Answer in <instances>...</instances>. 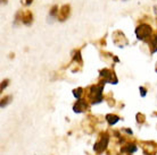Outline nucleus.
Masks as SVG:
<instances>
[{
  "instance_id": "11",
  "label": "nucleus",
  "mask_w": 157,
  "mask_h": 155,
  "mask_svg": "<svg viewBox=\"0 0 157 155\" xmlns=\"http://www.w3.org/2000/svg\"><path fill=\"white\" fill-rule=\"evenodd\" d=\"M106 120L110 126H113V124H115L118 120H120V117H117L116 114H112V113H109V114H107L106 116Z\"/></svg>"
},
{
  "instance_id": "12",
  "label": "nucleus",
  "mask_w": 157,
  "mask_h": 155,
  "mask_svg": "<svg viewBox=\"0 0 157 155\" xmlns=\"http://www.w3.org/2000/svg\"><path fill=\"white\" fill-rule=\"evenodd\" d=\"M122 151L123 152H128V153H133V152L137 151V146L134 145V144H128V145H125L124 147L122 148Z\"/></svg>"
},
{
  "instance_id": "16",
  "label": "nucleus",
  "mask_w": 157,
  "mask_h": 155,
  "mask_svg": "<svg viewBox=\"0 0 157 155\" xmlns=\"http://www.w3.org/2000/svg\"><path fill=\"white\" fill-rule=\"evenodd\" d=\"M22 10H18V12L16 13V15H15V22H14V24L15 25H17V24L20 23H22Z\"/></svg>"
},
{
  "instance_id": "19",
  "label": "nucleus",
  "mask_w": 157,
  "mask_h": 155,
  "mask_svg": "<svg viewBox=\"0 0 157 155\" xmlns=\"http://www.w3.org/2000/svg\"><path fill=\"white\" fill-rule=\"evenodd\" d=\"M8 84H9V79H5V81H1V91H4L7 87Z\"/></svg>"
},
{
  "instance_id": "4",
  "label": "nucleus",
  "mask_w": 157,
  "mask_h": 155,
  "mask_svg": "<svg viewBox=\"0 0 157 155\" xmlns=\"http://www.w3.org/2000/svg\"><path fill=\"white\" fill-rule=\"evenodd\" d=\"M100 77L102 78L104 83H110V84H117V77L115 75V71L108 68H104L100 71Z\"/></svg>"
},
{
  "instance_id": "9",
  "label": "nucleus",
  "mask_w": 157,
  "mask_h": 155,
  "mask_svg": "<svg viewBox=\"0 0 157 155\" xmlns=\"http://www.w3.org/2000/svg\"><path fill=\"white\" fill-rule=\"evenodd\" d=\"M22 23L24 25H28V26L33 23V14H32L31 10L26 9L22 13Z\"/></svg>"
},
{
  "instance_id": "18",
  "label": "nucleus",
  "mask_w": 157,
  "mask_h": 155,
  "mask_svg": "<svg viewBox=\"0 0 157 155\" xmlns=\"http://www.w3.org/2000/svg\"><path fill=\"white\" fill-rule=\"evenodd\" d=\"M32 2H33V0H21V4L23 5V6H25V7L30 6Z\"/></svg>"
},
{
  "instance_id": "20",
  "label": "nucleus",
  "mask_w": 157,
  "mask_h": 155,
  "mask_svg": "<svg viewBox=\"0 0 157 155\" xmlns=\"http://www.w3.org/2000/svg\"><path fill=\"white\" fill-rule=\"evenodd\" d=\"M139 89H140V92H141V95H142V96H145V95H146V92H147V88H146V87H142V86H141V87H140Z\"/></svg>"
},
{
  "instance_id": "6",
  "label": "nucleus",
  "mask_w": 157,
  "mask_h": 155,
  "mask_svg": "<svg viewBox=\"0 0 157 155\" xmlns=\"http://www.w3.org/2000/svg\"><path fill=\"white\" fill-rule=\"evenodd\" d=\"M70 15H71V6L70 5H63L62 7L59 8L57 20L59 22H65L70 17Z\"/></svg>"
},
{
  "instance_id": "15",
  "label": "nucleus",
  "mask_w": 157,
  "mask_h": 155,
  "mask_svg": "<svg viewBox=\"0 0 157 155\" xmlns=\"http://www.w3.org/2000/svg\"><path fill=\"white\" fill-rule=\"evenodd\" d=\"M58 12H59V9H58V6L57 5H54L52 7L50 8V16H54V17H57V15H58Z\"/></svg>"
},
{
  "instance_id": "14",
  "label": "nucleus",
  "mask_w": 157,
  "mask_h": 155,
  "mask_svg": "<svg viewBox=\"0 0 157 155\" xmlns=\"http://www.w3.org/2000/svg\"><path fill=\"white\" fill-rule=\"evenodd\" d=\"M83 91H84V89H83L82 87H78V88H75L74 91H73V94H74V96L76 97L78 100H80L81 96L83 95V93H84Z\"/></svg>"
},
{
  "instance_id": "22",
  "label": "nucleus",
  "mask_w": 157,
  "mask_h": 155,
  "mask_svg": "<svg viewBox=\"0 0 157 155\" xmlns=\"http://www.w3.org/2000/svg\"><path fill=\"white\" fill-rule=\"evenodd\" d=\"M1 2L2 4H7V0H1Z\"/></svg>"
},
{
  "instance_id": "2",
  "label": "nucleus",
  "mask_w": 157,
  "mask_h": 155,
  "mask_svg": "<svg viewBox=\"0 0 157 155\" xmlns=\"http://www.w3.org/2000/svg\"><path fill=\"white\" fill-rule=\"evenodd\" d=\"M153 34V28L149 24L142 23L140 25H138L136 28V35H137L138 40H141V41H146L148 38H151Z\"/></svg>"
},
{
  "instance_id": "8",
  "label": "nucleus",
  "mask_w": 157,
  "mask_h": 155,
  "mask_svg": "<svg viewBox=\"0 0 157 155\" xmlns=\"http://www.w3.org/2000/svg\"><path fill=\"white\" fill-rule=\"evenodd\" d=\"M73 110H74V112L76 113H81V112H84L88 110V102L86 100H82V99H80L76 101V103L74 104L73 106Z\"/></svg>"
},
{
  "instance_id": "13",
  "label": "nucleus",
  "mask_w": 157,
  "mask_h": 155,
  "mask_svg": "<svg viewBox=\"0 0 157 155\" xmlns=\"http://www.w3.org/2000/svg\"><path fill=\"white\" fill-rule=\"evenodd\" d=\"M12 100H13L12 95H6V96L2 97V99H1V108H5L6 105L9 104Z\"/></svg>"
},
{
  "instance_id": "5",
  "label": "nucleus",
  "mask_w": 157,
  "mask_h": 155,
  "mask_svg": "<svg viewBox=\"0 0 157 155\" xmlns=\"http://www.w3.org/2000/svg\"><path fill=\"white\" fill-rule=\"evenodd\" d=\"M107 144H108V135H107V134H104V135L100 136V138H99L98 142L94 144V150L97 152L98 154H100V153H102V152L106 150Z\"/></svg>"
},
{
  "instance_id": "7",
  "label": "nucleus",
  "mask_w": 157,
  "mask_h": 155,
  "mask_svg": "<svg viewBox=\"0 0 157 155\" xmlns=\"http://www.w3.org/2000/svg\"><path fill=\"white\" fill-rule=\"evenodd\" d=\"M142 148H144L145 154L154 155L156 154L157 152V144H155L154 142H144L142 143Z\"/></svg>"
},
{
  "instance_id": "21",
  "label": "nucleus",
  "mask_w": 157,
  "mask_h": 155,
  "mask_svg": "<svg viewBox=\"0 0 157 155\" xmlns=\"http://www.w3.org/2000/svg\"><path fill=\"white\" fill-rule=\"evenodd\" d=\"M154 9H155V14H156V17H157V5L154 7Z\"/></svg>"
},
{
  "instance_id": "17",
  "label": "nucleus",
  "mask_w": 157,
  "mask_h": 155,
  "mask_svg": "<svg viewBox=\"0 0 157 155\" xmlns=\"http://www.w3.org/2000/svg\"><path fill=\"white\" fill-rule=\"evenodd\" d=\"M137 121H138V124H144V122H145V116H144L142 113H138Z\"/></svg>"
},
{
  "instance_id": "1",
  "label": "nucleus",
  "mask_w": 157,
  "mask_h": 155,
  "mask_svg": "<svg viewBox=\"0 0 157 155\" xmlns=\"http://www.w3.org/2000/svg\"><path fill=\"white\" fill-rule=\"evenodd\" d=\"M104 86H105V83L101 81L97 85H91L90 87H88L86 94H88V99H89L90 103L96 104V103H100L102 101V99H104V94H102Z\"/></svg>"
},
{
  "instance_id": "10",
  "label": "nucleus",
  "mask_w": 157,
  "mask_h": 155,
  "mask_svg": "<svg viewBox=\"0 0 157 155\" xmlns=\"http://www.w3.org/2000/svg\"><path fill=\"white\" fill-rule=\"evenodd\" d=\"M72 61L74 62L78 66H82V58H81V52L80 50H74L73 52V57H72Z\"/></svg>"
},
{
  "instance_id": "3",
  "label": "nucleus",
  "mask_w": 157,
  "mask_h": 155,
  "mask_svg": "<svg viewBox=\"0 0 157 155\" xmlns=\"http://www.w3.org/2000/svg\"><path fill=\"white\" fill-rule=\"evenodd\" d=\"M112 40H113V43L118 48H124L125 45L129 44V41H128V39H126L125 34H124L122 31H120V30H116V31L113 32V34H112Z\"/></svg>"
}]
</instances>
